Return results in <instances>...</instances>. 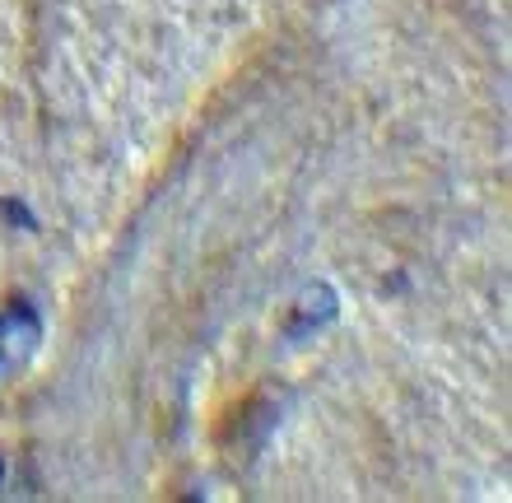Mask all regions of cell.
Listing matches in <instances>:
<instances>
[{"label":"cell","mask_w":512,"mask_h":503,"mask_svg":"<svg viewBox=\"0 0 512 503\" xmlns=\"http://www.w3.org/2000/svg\"><path fill=\"white\" fill-rule=\"evenodd\" d=\"M42 340V317L38 308L28 299L10 303L5 313H0V368L5 364H19V359H28V354L38 350Z\"/></svg>","instance_id":"1"},{"label":"cell","mask_w":512,"mask_h":503,"mask_svg":"<svg viewBox=\"0 0 512 503\" xmlns=\"http://www.w3.org/2000/svg\"><path fill=\"white\" fill-rule=\"evenodd\" d=\"M336 313H340L336 289L317 280V285H308L303 294H298V303H294V313H289V327H284V336H289V340H303V336H312V331L331 327V322H336Z\"/></svg>","instance_id":"2"},{"label":"cell","mask_w":512,"mask_h":503,"mask_svg":"<svg viewBox=\"0 0 512 503\" xmlns=\"http://www.w3.org/2000/svg\"><path fill=\"white\" fill-rule=\"evenodd\" d=\"M0 210H5V219H10V224H24V229H38V224H33V215H28V205H24V201H0Z\"/></svg>","instance_id":"3"},{"label":"cell","mask_w":512,"mask_h":503,"mask_svg":"<svg viewBox=\"0 0 512 503\" xmlns=\"http://www.w3.org/2000/svg\"><path fill=\"white\" fill-rule=\"evenodd\" d=\"M0 480H5V462H0Z\"/></svg>","instance_id":"4"}]
</instances>
